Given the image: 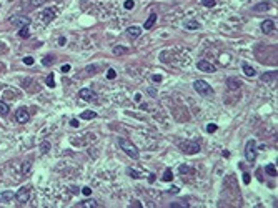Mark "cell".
<instances>
[{
  "mask_svg": "<svg viewBox=\"0 0 278 208\" xmlns=\"http://www.w3.org/2000/svg\"><path fill=\"white\" fill-rule=\"evenodd\" d=\"M118 145H120V148H122L130 158H133V160H137V158L140 157V151L137 150V147H135L130 140H127V138H118Z\"/></svg>",
  "mask_w": 278,
  "mask_h": 208,
  "instance_id": "obj_1",
  "label": "cell"
},
{
  "mask_svg": "<svg viewBox=\"0 0 278 208\" xmlns=\"http://www.w3.org/2000/svg\"><path fill=\"white\" fill-rule=\"evenodd\" d=\"M193 88H195V92L200 93L202 97H213V95H215V90H213L212 85H208L205 80H195Z\"/></svg>",
  "mask_w": 278,
  "mask_h": 208,
  "instance_id": "obj_2",
  "label": "cell"
},
{
  "mask_svg": "<svg viewBox=\"0 0 278 208\" xmlns=\"http://www.w3.org/2000/svg\"><path fill=\"white\" fill-rule=\"evenodd\" d=\"M178 148H180L185 155H195V153L200 151V145L195 143V142H191V140L180 142V143H178Z\"/></svg>",
  "mask_w": 278,
  "mask_h": 208,
  "instance_id": "obj_3",
  "label": "cell"
},
{
  "mask_svg": "<svg viewBox=\"0 0 278 208\" xmlns=\"http://www.w3.org/2000/svg\"><path fill=\"white\" fill-rule=\"evenodd\" d=\"M245 158L248 161H255L256 158V143L255 140H248L245 145Z\"/></svg>",
  "mask_w": 278,
  "mask_h": 208,
  "instance_id": "obj_4",
  "label": "cell"
},
{
  "mask_svg": "<svg viewBox=\"0 0 278 208\" xmlns=\"http://www.w3.org/2000/svg\"><path fill=\"white\" fill-rule=\"evenodd\" d=\"M15 198H17V201L18 203H27V201L30 200V188L29 187H22L20 190L15 193Z\"/></svg>",
  "mask_w": 278,
  "mask_h": 208,
  "instance_id": "obj_5",
  "label": "cell"
},
{
  "mask_svg": "<svg viewBox=\"0 0 278 208\" xmlns=\"http://www.w3.org/2000/svg\"><path fill=\"white\" fill-rule=\"evenodd\" d=\"M15 120H17L18 123H27L30 120V113L29 110H27L25 107H20L17 112H15Z\"/></svg>",
  "mask_w": 278,
  "mask_h": 208,
  "instance_id": "obj_6",
  "label": "cell"
},
{
  "mask_svg": "<svg viewBox=\"0 0 278 208\" xmlns=\"http://www.w3.org/2000/svg\"><path fill=\"white\" fill-rule=\"evenodd\" d=\"M10 22L12 23H14L15 27H18V29H20V27H25V25H29L30 23V18L29 17H20V15H14V17L10 18Z\"/></svg>",
  "mask_w": 278,
  "mask_h": 208,
  "instance_id": "obj_7",
  "label": "cell"
},
{
  "mask_svg": "<svg viewBox=\"0 0 278 208\" xmlns=\"http://www.w3.org/2000/svg\"><path fill=\"white\" fill-rule=\"evenodd\" d=\"M198 70H202V72H205V73H215L217 72V68H215V65H212L210 62H206V60H202V62H198Z\"/></svg>",
  "mask_w": 278,
  "mask_h": 208,
  "instance_id": "obj_8",
  "label": "cell"
},
{
  "mask_svg": "<svg viewBox=\"0 0 278 208\" xmlns=\"http://www.w3.org/2000/svg\"><path fill=\"white\" fill-rule=\"evenodd\" d=\"M78 97L82 98V100H85V102H92L95 98V92H93V90H90V88H82L78 92Z\"/></svg>",
  "mask_w": 278,
  "mask_h": 208,
  "instance_id": "obj_9",
  "label": "cell"
},
{
  "mask_svg": "<svg viewBox=\"0 0 278 208\" xmlns=\"http://www.w3.org/2000/svg\"><path fill=\"white\" fill-rule=\"evenodd\" d=\"M276 77H278L276 70H273V72H265V73H261L260 80H261L263 83H273V82H276Z\"/></svg>",
  "mask_w": 278,
  "mask_h": 208,
  "instance_id": "obj_10",
  "label": "cell"
},
{
  "mask_svg": "<svg viewBox=\"0 0 278 208\" xmlns=\"http://www.w3.org/2000/svg\"><path fill=\"white\" fill-rule=\"evenodd\" d=\"M15 198V195L12 193V191H2L0 193V205H7V203H10L12 200Z\"/></svg>",
  "mask_w": 278,
  "mask_h": 208,
  "instance_id": "obj_11",
  "label": "cell"
},
{
  "mask_svg": "<svg viewBox=\"0 0 278 208\" xmlns=\"http://www.w3.org/2000/svg\"><path fill=\"white\" fill-rule=\"evenodd\" d=\"M273 30H275V23H273L271 20H265V22H261V32H263V33L270 35V33H273Z\"/></svg>",
  "mask_w": 278,
  "mask_h": 208,
  "instance_id": "obj_12",
  "label": "cell"
},
{
  "mask_svg": "<svg viewBox=\"0 0 278 208\" xmlns=\"http://www.w3.org/2000/svg\"><path fill=\"white\" fill-rule=\"evenodd\" d=\"M183 27L187 30H198L200 29V23L197 20H193V18H188V20L183 22Z\"/></svg>",
  "mask_w": 278,
  "mask_h": 208,
  "instance_id": "obj_13",
  "label": "cell"
},
{
  "mask_svg": "<svg viewBox=\"0 0 278 208\" xmlns=\"http://www.w3.org/2000/svg\"><path fill=\"white\" fill-rule=\"evenodd\" d=\"M227 87L230 90H237V88H240V87H242V82H240L238 78H235V77H230V78L227 80Z\"/></svg>",
  "mask_w": 278,
  "mask_h": 208,
  "instance_id": "obj_14",
  "label": "cell"
},
{
  "mask_svg": "<svg viewBox=\"0 0 278 208\" xmlns=\"http://www.w3.org/2000/svg\"><path fill=\"white\" fill-rule=\"evenodd\" d=\"M42 17H44V22H45V23H50V22L55 18V12L52 10V8H47V10H44Z\"/></svg>",
  "mask_w": 278,
  "mask_h": 208,
  "instance_id": "obj_15",
  "label": "cell"
},
{
  "mask_svg": "<svg viewBox=\"0 0 278 208\" xmlns=\"http://www.w3.org/2000/svg\"><path fill=\"white\" fill-rule=\"evenodd\" d=\"M128 54V48L123 47V45H115L113 47V55L115 57H122V55H127Z\"/></svg>",
  "mask_w": 278,
  "mask_h": 208,
  "instance_id": "obj_16",
  "label": "cell"
},
{
  "mask_svg": "<svg viewBox=\"0 0 278 208\" xmlns=\"http://www.w3.org/2000/svg\"><path fill=\"white\" fill-rule=\"evenodd\" d=\"M155 22H157V15H155V14H150V15H148V18H147V22L143 23V29H145V30L152 29V27L155 25Z\"/></svg>",
  "mask_w": 278,
  "mask_h": 208,
  "instance_id": "obj_17",
  "label": "cell"
},
{
  "mask_svg": "<svg viewBox=\"0 0 278 208\" xmlns=\"http://www.w3.org/2000/svg\"><path fill=\"white\" fill-rule=\"evenodd\" d=\"M242 68H243V73H245L246 77H255V73H256V72L253 70V67H250L248 63H243V67H242Z\"/></svg>",
  "mask_w": 278,
  "mask_h": 208,
  "instance_id": "obj_18",
  "label": "cell"
},
{
  "mask_svg": "<svg viewBox=\"0 0 278 208\" xmlns=\"http://www.w3.org/2000/svg\"><path fill=\"white\" fill-rule=\"evenodd\" d=\"M18 37H20V38H29V37H30L29 25H25V27H20V29H18Z\"/></svg>",
  "mask_w": 278,
  "mask_h": 208,
  "instance_id": "obj_19",
  "label": "cell"
},
{
  "mask_svg": "<svg viewBox=\"0 0 278 208\" xmlns=\"http://www.w3.org/2000/svg\"><path fill=\"white\" fill-rule=\"evenodd\" d=\"M77 206H100V203L97 200H85V201H80Z\"/></svg>",
  "mask_w": 278,
  "mask_h": 208,
  "instance_id": "obj_20",
  "label": "cell"
},
{
  "mask_svg": "<svg viewBox=\"0 0 278 208\" xmlns=\"http://www.w3.org/2000/svg\"><path fill=\"white\" fill-rule=\"evenodd\" d=\"M140 33H142L140 27H128V35H130V37H133V38H135V37H138Z\"/></svg>",
  "mask_w": 278,
  "mask_h": 208,
  "instance_id": "obj_21",
  "label": "cell"
},
{
  "mask_svg": "<svg viewBox=\"0 0 278 208\" xmlns=\"http://www.w3.org/2000/svg\"><path fill=\"white\" fill-rule=\"evenodd\" d=\"M270 7H271L270 4H258V5H255V12H267V10H270Z\"/></svg>",
  "mask_w": 278,
  "mask_h": 208,
  "instance_id": "obj_22",
  "label": "cell"
},
{
  "mask_svg": "<svg viewBox=\"0 0 278 208\" xmlns=\"http://www.w3.org/2000/svg\"><path fill=\"white\" fill-rule=\"evenodd\" d=\"M127 173L132 176V178H135V180H138V178H142V173L140 172H137V170H133V168H127Z\"/></svg>",
  "mask_w": 278,
  "mask_h": 208,
  "instance_id": "obj_23",
  "label": "cell"
},
{
  "mask_svg": "<svg viewBox=\"0 0 278 208\" xmlns=\"http://www.w3.org/2000/svg\"><path fill=\"white\" fill-rule=\"evenodd\" d=\"M7 113H8V105L0 100V117H5Z\"/></svg>",
  "mask_w": 278,
  "mask_h": 208,
  "instance_id": "obj_24",
  "label": "cell"
},
{
  "mask_svg": "<svg viewBox=\"0 0 278 208\" xmlns=\"http://www.w3.org/2000/svg\"><path fill=\"white\" fill-rule=\"evenodd\" d=\"M265 172H267L270 176H276V167H275V165H267V167H265Z\"/></svg>",
  "mask_w": 278,
  "mask_h": 208,
  "instance_id": "obj_25",
  "label": "cell"
},
{
  "mask_svg": "<svg viewBox=\"0 0 278 208\" xmlns=\"http://www.w3.org/2000/svg\"><path fill=\"white\" fill-rule=\"evenodd\" d=\"M162 180L163 182H172L173 180V173H172V170H165V173H163V176H162Z\"/></svg>",
  "mask_w": 278,
  "mask_h": 208,
  "instance_id": "obj_26",
  "label": "cell"
},
{
  "mask_svg": "<svg viewBox=\"0 0 278 208\" xmlns=\"http://www.w3.org/2000/svg\"><path fill=\"white\" fill-rule=\"evenodd\" d=\"M97 117V113L95 112H83L82 113V118L83 120H92V118H95Z\"/></svg>",
  "mask_w": 278,
  "mask_h": 208,
  "instance_id": "obj_27",
  "label": "cell"
},
{
  "mask_svg": "<svg viewBox=\"0 0 278 208\" xmlns=\"http://www.w3.org/2000/svg\"><path fill=\"white\" fill-rule=\"evenodd\" d=\"M178 172H180L182 175H188V173H193V170H191L190 167H187V165H180V168H178Z\"/></svg>",
  "mask_w": 278,
  "mask_h": 208,
  "instance_id": "obj_28",
  "label": "cell"
},
{
  "mask_svg": "<svg viewBox=\"0 0 278 208\" xmlns=\"http://www.w3.org/2000/svg\"><path fill=\"white\" fill-rule=\"evenodd\" d=\"M47 85L50 87V88H55V78H53V73H48V77H47Z\"/></svg>",
  "mask_w": 278,
  "mask_h": 208,
  "instance_id": "obj_29",
  "label": "cell"
},
{
  "mask_svg": "<svg viewBox=\"0 0 278 208\" xmlns=\"http://www.w3.org/2000/svg\"><path fill=\"white\" fill-rule=\"evenodd\" d=\"M30 168H32V163H30V161H25L23 167H22V175H27V173L30 172Z\"/></svg>",
  "mask_w": 278,
  "mask_h": 208,
  "instance_id": "obj_30",
  "label": "cell"
},
{
  "mask_svg": "<svg viewBox=\"0 0 278 208\" xmlns=\"http://www.w3.org/2000/svg\"><path fill=\"white\" fill-rule=\"evenodd\" d=\"M123 7H125L127 10H132V8L135 7V2H133V0H125V4H123Z\"/></svg>",
  "mask_w": 278,
  "mask_h": 208,
  "instance_id": "obj_31",
  "label": "cell"
},
{
  "mask_svg": "<svg viewBox=\"0 0 278 208\" xmlns=\"http://www.w3.org/2000/svg\"><path fill=\"white\" fill-rule=\"evenodd\" d=\"M202 5L212 8V7H215V0H202Z\"/></svg>",
  "mask_w": 278,
  "mask_h": 208,
  "instance_id": "obj_32",
  "label": "cell"
},
{
  "mask_svg": "<svg viewBox=\"0 0 278 208\" xmlns=\"http://www.w3.org/2000/svg\"><path fill=\"white\" fill-rule=\"evenodd\" d=\"M117 77V72L113 70V68H108V72H107V78L108 80H113Z\"/></svg>",
  "mask_w": 278,
  "mask_h": 208,
  "instance_id": "obj_33",
  "label": "cell"
},
{
  "mask_svg": "<svg viewBox=\"0 0 278 208\" xmlns=\"http://www.w3.org/2000/svg\"><path fill=\"white\" fill-rule=\"evenodd\" d=\"M40 150H42V153H47V151L50 150V143H48V142H44L42 147H40Z\"/></svg>",
  "mask_w": 278,
  "mask_h": 208,
  "instance_id": "obj_34",
  "label": "cell"
},
{
  "mask_svg": "<svg viewBox=\"0 0 278 208\" xmlns=\"http://www.w3.org/2000/svg\"><path fill=\"white\" fill-rule=\"evenodd\" d=\"M217 128H218V127L215 125V123H210V125L206 127V132H208V133H213V132H217Z\"/></svg>",
  "mask_w": 278,
  "mask_h": 208,
  "instance_id": "obj_35",
  "label": "cell"
},
{
  "mask_svg": "<svg viewBox=\"0 0 278 208\" xmlns=\"http://www.w3.org/2000/svg\"><path fill=\"white\" fill-rule=\"evenodd\" d=\"M47 4V0H32V5L33 7H40V5Z\"/></svg>",
  "mask_w": 278,
  "mask_h": 208,
  "instance_id": "obj_36",
  "label": "cell"
},
{
  "mask_svg": "<svg viewBox=\"0 0 278 208\" xmlns=\"http://www.w3.org/2000/svg\"><path fill=\"white\" fill-rule=\"evenodd\" d=\"M42 63H44V65H52V63H53V58H52V57H45L44 60H42Z\"/></svg>",
  "mask_w": 278,
  "mask_h": 208,
  "instance_id": "obj_37",
  "label": "cell"
},
{
  "mask_svg": "<svg viewBox=\"0 0 278 208\" xmlns=\"http://www.w3.org/2000/svg\"><path fill=\"white\" fill-rule=\"evenodd\" d=\"M80 191H82V193L85 195V197H90V193H92V190H90V188H88V187H83V188H82V190H80Z\"/></svg>",
  "mask_w": 278,
  "mask_h": 208,
  "instance_id": "obj_38",
  "label": "cell"
},
{
  "mask_svg": "<svg viewBox=\"0 0 278 208\" xmlns=\"http://www.w3.org/2000/svg\"><path fill=\"white\" fill-rule=\"evenodd\" d=\"M250 182H252V176H250L248 173H243V183H246V185H248Z\"/></svg>",
  "mask_w": 278,
  "mask_h": 208,
  "instance_id": "obj_39",
  "label": "cell"
},
{
  "mask_svg": "<svg viewBox=\"0 0 278 208\" xmlns=\"http://www.w3.org/2000/svg\"><path fill=\"white\" fill-rule=\"evenodd\" d=\"M23 63H25V65H32L33 63V58L32 57H25V58H23Z\"/></svg>",
  "mask_w": 278,
  "mask_h": 208,
  "instance_id": "obj_40",
  "label": "cell"
},
{
  "mask_svg": "<svg viewBox=\"0 0 278 208\" xmlns=\"http://www.w3.org/2000/svg\"><path fill=\"white\" fill-rule=\"evenodd\" d=\"M80 123H78V120L77 118H73V120H70V127H73V128H77V127H78Z\"/></svg>",
  "mask_w": 278,
  "mask_h": 208,
  "instance_id": "obj_41",
  "label": "cell"
},
{
  "mask_svg": "<svg viewBox=\"0 0 278 208\" xmlns=\"http://www.w3.org/2000/svg\"><path fill=\"white\" fill-rule=\"evenodd\" d=\"M170 206H173V208H178V206H185V208H187V206H188V203H172V205H170Z\"/></svg>",
  "mask_w": 278,
  "mask_h": 208,
  "instance_id": "obj_42",
  "label": "cell"
},
{
  "mask_svg": "<svg viewBox=\"0 0 278 208\" xmlns=\"http://www.w3.org/2000/svg\"><path fill=\"white\" fill-rule=\"evenodd\" d=\"M70 72V65H63L62 67V73H69Z\"/></svg>",
  "mask_w": 278,
  "mask_h": 208,
  "instance_id": "obj_43",
  "label": "cell"
},
{
  "mask_svg": "<svg viewBox=\"0 0 278 208\" xmlns=\"http://www.w3.org/2000/svg\"><path fill=\"white\" fill-rule=\"evenodd\" d=\"M153 82H162V75H152Z\"/></svg>",
  "mask_w": 278,
  "mask_h": 208,
  "instance_id": "obj_44",
  "label": "cell"
},
{
  "mask_svg": "<svg viewBox=\"0 0 278 208\" xmlns=\"http://www.w3.org/2000/svg\"><path fill=\"white\" fill-rule=\"evenodd\" d=\"M168 191H170V193H172V195H177V193H178V188H177V187H172V188H170Z\"/></svg>",
  "mask_w": 278,
  "mask_h": 208,
  "instance_id": "obj_45",
  "label": "cell"
},
{
  "mask_svg": "<svg viewBox=\"0 0 278 208\" xmlns=\"http://www.w3.org/2000/svg\"><path fill=\"white\" fill-rule=\"evenodd\" d=\"M65 37H60V38H58V45H65Z\"/></svg>",
  "mask_w": 278,
  "mask_h": 208,
  "instance_id": "obj_46",
  "label": "cell"
},
{
  "mask_svg": "<svg viewBox=\"0 0 278 208\" xmlns=\"http://www.w3.org/2000/svg\"><path fill=\"white\" fill-rule=\"evenodd\" d=\"M132 206L138 208V206H142V203H140V201H133V203H132Z\"/></svg>",
  "mask_w": 278,
  "mask_h": 208,
  "instance_id": "obj_47",
  "label": "cell"
},
{
  "mask_svg": "<svg viewBox=\"0 0 278 208\" xmlns=\"http://www.w3.org/2000/svg\"><path fill=\"white\" fill-rule=\"evenodd\" d=\"M140 100H142V95L137 93V95H135V102H140Z\"/></svg>",
  "mask_w": 278,
  "mask_h": 208,
  "instance_id": "obj_48",
  "label": "cell"
},
{
  "mask_svg": "<svg viewBox=\"0 0 278 208\" xmlns=\"http://www.w3.org/2000/svg\"><path fill=\"white\" fill-rule=\"evenodd\" d=\"M72 191H73V193H75V195H77V193H80V190H78V188H77V187H75V188L72 187Z\"/></svg>",
  "mask_w": 278,
  "mask_h": 208,
  "instance_id": "obj_49",
  "label": "cell"
},
{
  "mask_svg": "<svg viewBox=\"0 0 278 208\" xmlns=\"http://www.w3.org/2000/svg\"><path fill=\"white\" fill-rule=\"evenodd\" d=\"M153 176H155V175H150V176H148V182H150V183H153V180H155Z\"/></svg>",
  "mask_w": 278,
  "mask_h": 208,
  "instance_id": "obj_50",
  "label": "cell"
}]
</instances>
